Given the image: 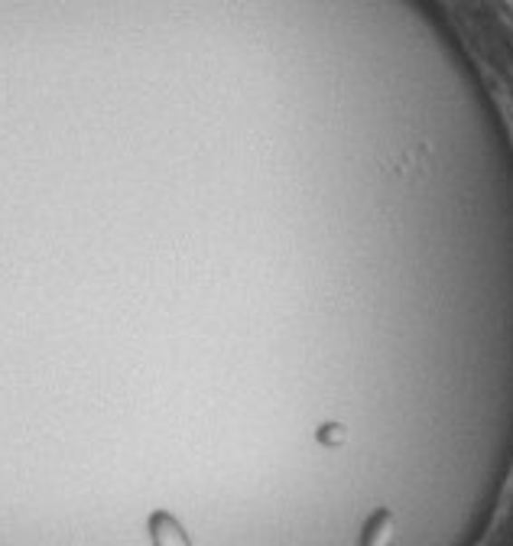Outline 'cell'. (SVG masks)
<instances>
[{"label": "cell", "mask_w": 513, "mask_h": 546, "mask_svg": "<svg viewBox=\"0 0 513 546\" xmlns=\"http://www.w3.org/2000/svg\"><path fill=\"white\" fill-rule=\"evenodd\" d=\"M150 537H153V546H192L186 531L169 514H156L150 521Z\"/></svg>", "instance_id": "obj_1"}, {"label": "cell", "mask_w": 513, "mask_h": 546, "mask_svg": "<svg viewBox=\"0 0 513 546\" xmlns=\"http://www.w3.org/2000/svg\"><path fill=\"white\" fill-rule=\"evenodd\" d=\"M387 537H390V514H377L367 523V533L361 540V546H381L387 543Z\"/></svg>", "instance_id": "obj_2"}]
</instances>
